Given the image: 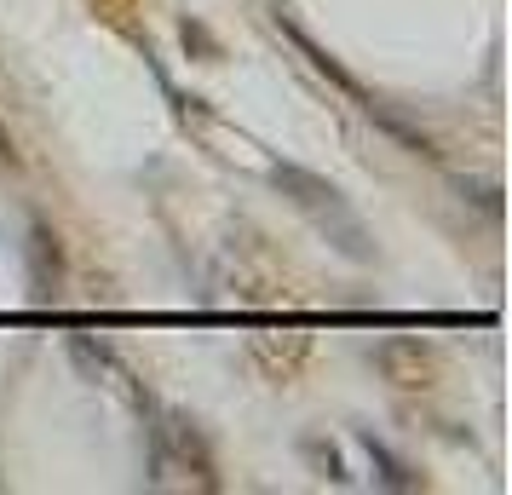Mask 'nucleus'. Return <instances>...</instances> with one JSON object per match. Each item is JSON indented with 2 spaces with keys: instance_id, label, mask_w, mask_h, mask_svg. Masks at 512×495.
Returning a JSON list of instances; mask_svg holds the SVG:
<instances>
[{
  "instance_id": "1",
  "label": "nucleus",
  "mask_w": 512,
  "mask_h": 495,
  "mask_svg": "<svg viewBox=\"0 0 512 495\" xmlns=\"http://www.w3.org/2000/svg\"><path fill=\"white\" fill-rule=\"evenodd\" d=\"M271 179H277V185L294 196V208H305L328 236H334V242H340V248H346L351 260H369V236H363L357 213L346 208V196L328 185V179H317V173H305V167H294V162H282Z\"/></svg>"
},
{
  "instance_id": "2",
  "label": "nucleus",
  "mask_w": 512,
  "mask_h": 495,
  "mask_svg": "<svg viewBox=\"0 0 512 495\" xmlns=\"http://www.w3.org/2000/svg\"><path fill=\"white\" fill-rule=\"evenodd\" d=\"M363 449H369V461L380 467V484H392V490H415V484H420L415 472L403 467V461H397L392 449H386L380 438H374V432H363Z\"/></svg>"
}]
</instances>
